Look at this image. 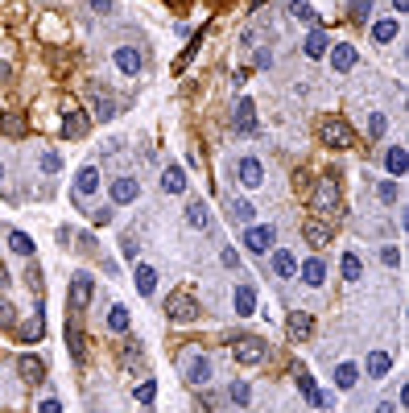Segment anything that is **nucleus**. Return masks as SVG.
I'll list each match as a JSON object with an SVG mask.
<instances>
[{"mask_svg":"<svg viewBox=\"0 0 409 413\" xmlns=\"http://www.w3.org/2000/svg\"><path fill=\"white\" fill-rule=\"evenodd\" d=\"M310 207L318 215H339L343 211V186H339V170H323L318 186H314Z\"/></svg>","mask_w":409,"mask_h":413,"instance_id":"obj_1","label":"nucleus"},{"mask_svg":"<svg viewBox=\"0 0 409 413\" xmlns=\"http://www.w3.org/2000/svg\"><path fill=\"white\" fill-rule=\"evenodd\" d=\"M178 372H182V380H186L191 389H203V385H211V376H215L211 360H207L198 347H182V351H178Z\"/></svg>","mask_w":409,"mask_h":413,"instance_id":"obj_2","label":"nucleus"},{"mask_svg":"<svg viewBox=\"0 0 409 413\" xmlns=\"http://www.w3.org/2000/svg\"><path fill=\"white\" fill-rule=\"evenodd\" d=\"M318 141L327 149H352L356 145V128L343 120V116H323L318 120Z\"/></svg>","mask_w":409,"mask_h":413,"instance_id":"obj_3","label":"nucleus"},{"mask_svg":"<svg viewBox=\"0 0 409 413\" xmlns=\"http://www.w3.org/2000/svg\"><path fill=\"white\" fill-rule=\"evenodd\" d=\"M232 356H236L240 364L257 368V364H265L269 360V343L257 339V335H236V339H232Z\"/></svg>","mask_w":409,"mask_h":413,"instance_id":"obj_4","label":"nucleus"},{"mask_svg":"<svg viewBox=\"0 0 409 413\" xmlns=\"http://www.w3.org/2000/svg\"><path fill=\"white\" fill-rule=\"evenodd\" d=\"M166 318L169 322H194L198 318V298L191 290H174L166 298Z\"/></svg>","mask_w":409,"mask_h":413,"instance_id":"obj_5","label":"nucleus"},{"mask_svg":"<svg viewBox=\"0 0 409 413\" xmlns=\"http://www.w3.org/2000/svg\"><path fill=\"white\" fill-rule=\"evenodd\" d=\"M91 298H96V281H91V273H87V268H79V273L71 277V293H67L71 315H83V310L91 306Z\"/></svg>","mask_w":409,"mask_h":413,"instance_id":"obj_6","label":"nucleus"},{"mask_svg":"<svg viewBox=\"0 0 409 413\" xmlns=\"http://www.w3.org/2000/svg\"><path fill=\"white\" fill-rule=\"evenodd\" d=\"M244 248L252 252V256H269L273 252V240H277V232L269 227V223H244Z\"/></svg>","mask_w":409,"mask_h":413,"instance_id":"obj_7","label":"nucleus"},{"mask_svg":"<svg viewBox=\"0 0 409 413\" xmlns=\"http://www.w3.org/2000/svg\"><path fill=\"white\" fill-rule=\"evenodd\" d=\"M99 182H103V178H99V166H91V162H87L83 170L74 174V182H71V198L79 203V211H83V203H87V198H96Z\"/></svg>","mask_w":409,"mask_h":413,"instance_id":"obj_8","label":"nucleus"},{"mask_svg":"<svg viewBox=\"0 0 409 413\" xmlns=\"http://www.w3.org/2000/svg\"><path fill=\"white\" fill-rule=\"evenodd\" d=\"M21 347H29V343H42L46 339V306L42 302H33V310H29V318L21 322Z\"/></svg>","mask_w":409,"mask_h":413,"instance_id":"obj_9","label":"nucleus"},{"mask_svg":"<svg viewBox=\"0 0 409 413\" xmlns=\"http://www.w3.org/2000/svg\"><path fill=\"white\" fill-rule=\"evenodd\" d=\"M108 195H112V207H128V203H137V195H141V182L133 174H116L112 186H108Z\"/></svg>","mask_w":409,"mask_h":413,"instance_id":"obj_10","label":"nucleus"},{"mask_svg":"<svg viewBox=\"0 0 409 413\" xmlns=\"http://www.w3.org/2000/svg\"><path fill=\"white\" fill-rule=\"evenodd\" d=\"M232 128H236L240 137H252V132L261 128V120H257V99L244 96L240 103H236V112H232Z\"/></svg>","mask_w":409,"mask_h":413,"instance_id":"obj_11","label":"nucleus"},{"mask_svg":"<svg viewBox=\"0 0 409 413\" xmlns=\"http://www.w3.org/2000/svg\"><path fill=\"white\" fill-rule=\"evenodd\" d=\"M236 178H240L244 191H257V186L265 182V166H261V157H252V153L240 157V162H236Z\"/></svg>","mask_w":409,"mask_h":413,"instance_id":"obj_12","label":"nucleus"},{"mask_svg":"<svg viewBox=\"0 0 409 413\" xmlns=\"http://www.w3.org/2000/svg\"><path fill=\"white\" fill-rule=\"evenodd\" d=\"M286 335H289V343H306L314 335V315H306V310H289L286 315Z\"/></svg>","mask_w":409,"mask_h":413,"instance_id":"obj_13","label":"nucleus"},{"mask_svg":"<svg viewBox=\"0 0 409 413\" xmlns=\"http://www.w3.org/2000/svg\"><path fill=\"white\" fill-rule=\"evenodd\" d=\"M17 376H21L25 389H38V385H46V364L38 356H21L17 360Z\"/></svg>","mask_w":409,"mask_h":413,"instance_id":"obj_14","label":"nucleus"},{"mask_svg":"<svg viewBox=\"0 0 409 413\" xmlns=\"http://www.w3.org/2000/svg\"><path fill=\"white\" fill-rule=\"evenodd\" d=\"M87 128H91V116L83 108H62V137L67 141H79Z\"/></svg>","mask_w":409,"mask_h":413,"instance_id":"obj_15","label":"nucleus"},{"mask_svg":"<svg viewBox=\"0 0 409 413\" xmlns=\"http://www.w3.org/2000/svg\"><path fill=\"white\" fill-rule=\"evenodd\" d=\"M91 108H96V112H87V116H91V120H99V124H108V120H116V112H121V103H116V99L108 96V91H103V87H91Z\"/></svg>","mask_w":409,"mask_h":413,"instance_id":"obj_16","label":"nucleus"},{"mask_svg":"<svg viewBox=\"0 0 409 413\" xmlns=\"http://www.w3.org/2000/svg\"><path fill=\"white\" fill-rule=\"evenodd\" d=\"M327 54H331V67H335L339 74H347L352 67H356V62H360L352 42H331V50H327Z\"/></svg>","mask_w":409,"mask_h":413,"instance_id":"obj_17","label":"nucleus"},{"mask_svg":"<svg viewBox=\"0 0 409 413\" xmlns=\"http://www.w3.org/2000/svg\"><path fill=\"white\" fill-rule=\"evenodd\" d=\"M112 62H116V71L121 74H141V50L137 46H116V54H112Z\"/></svg>","mask_w":409,"mask_h":413,"instance_id":"obj_18","label":"nucleus"},{"mask_svg":"<svg viewBox=\"0 0 409 413\" xmlns=\"http://www.w3.org/2000/svg\"><path fill=\"white\" fill-rule=\"evenodd\" d=\"M385 170H388V178H405L409 174V149L405 145H388L385 149Z\"/></svg>","mask_w":409,"mask_h":413,"instance_id":"obj_19","label":"nucleus"},{"mask_svg":"<svg viewBox=\"0 0 409 413\" xmlns=\"http://www.w3.org/2000/svg\"><path fill=\"white\" fill-rule=\"evenodd\" d=\"M298 277H302L310 290H323V281H327V261H323V256H310L306 265H298Z\"/></svg>","mask_w":409,"mask_h":413,"instance_id":"obj_20","label":"nucleus"},{"mask_svg":"<svg viewBox=\"0 0 409 413\" xmlns=\"http://www.w3.org/2000/svg\"><path fill=\"white\" fill-rule=\"evenodd\" d=\"M182 215H186V223H191L194 232H207V227H211V207H207L203 198H191Z\"/></svg>","mask_w":409,"mask_h":413,"instance_id":"obj_21","label":"nucleus"},{"mask_svg":"<svg viewBox=\"0 0 409 413\" xmlns=\"http://www.w3.org/2000/svg\"><path fill=\"white\" fill-rule=\"evenodd\" d=\"M269 265H273L277 277H298V256H293L289 248H273V252H269Z\"/></svg>","mask_w":409,"mask_h":413,"instance_id":"obj_22","label":"nucleus"},{"mask_svg":"<svg viewBox=\"0 0 409 413\" xmlns=\"http://www.w3.org/2000/svg\"><path fill=\"white\" fill-rule=\"evenodd\" d=\"M87 335H83V327H79V318H67V347H71V356H74V364H83L87 360Z\"/></svg>","mask_w":409,"mask_h":413,"instance_id":"obj_23","label":"nucleus"},{"mask_svg":"<svg viewBox=\"0 0 409 413\" xmlns=\"http://www.w3.org/2000/svg\"><path fill=\"white\" fill-rule=\"evenodd\" d=\"M327 50H331V38H327V33H323V29L314 25L310 33H306V42H302V54H306V58H314V62H318V58H323Z\"/></svg>","mask_w":409,"mask_h":413,"instance_id":"obj_24","label":"nucleus"},{"mask_svg":"<svg viewBox=\"0 0 409 413\" xmlns=\"http://www.w3.org/2000/svg\"><path fill=\"white\" fill-rule=\"evenodd\" d=\"M360 372H368L372 380H385L388 372H393V356H388V351H372V356L364 360V368H360Z\"/></svg>","mask_w":409,"mask_h":413,"instance_id":"obj_25","label":"nucleus"},{"mask_svg":"<svg viewBox=\"0 0 409 413\" xmlns=\"http://www.w3.org/2000/svg\"><path fill=\"white\" fill-rule=\"evenodd\" d=\"M232 302H236V315H240V318H252V315H257V290H252L248 281H244V285H236Z\"/></svg>","mask_w":409,"mask_h":413,"instance_id":"obj_26","label":"nucleus"},{"mask_svg":"<svg viewBox=\"0 0 409 413\" xmlns=\"http://www.w3.org/2000/svg\"><path fill=\"white\" fill-rule=\"evenodd\" d=\"M133 281H137V293H141V298H153V293H157V268L137 265L133 268Z\"/></svg>","mask_w":409,"mask_h":413,"instance_id":"obj_27","label":"nucleus"},{"mask_svg":"<svg viewBox=\"0 0 409 413\" xmlns=\"http://www.w3.org/2000/svg\"><path fill=\"white\" fill-rule=\"evenodd\" d=\"M162 191H166V195H182V191H186V170H182V166H166V170H162Z\"/></svg>","mask_w":409,"mask_h":413,"instance_id":"obj_28","label":"nucleus"},{"mask_svg":"<svg viewBox=\"0 0 409 413\" xmlns=\"http://www.w3.org/2000/svg\"><path fill=\"white\" fill-rule=\"evenodd\" d=\"M302 240L310 244V248H327V244H331V227L318 223V219H310V223L302 227Z\"/></svg>","mask_w":409,"mask_h":413,"instance_id":"obj_29","label":"nucleus"},{"mask_svg":"<svg viewBox=\"0 0 409 413\" xmlns=\"http://www.w3.org/2000/svg\"><path fill=\"white\" fill-rule=\"evenodd\" d=\"M128 327H133V315H128L124 302H116V306L108 310V331H112V335H128Z\"/></svg>","mask_w":409,"mask_h":413,"instance_id":"obj_30","label":"nucleus"},{"mask_svg":"<svg viewBox=\"0 0 409 413\" xmlns=\"http://www.w3.org/2000/svg\"><path fill=\"white\" fill-rule=\"evenodd\" d=\"M397 33H401V29H397V21H393V17H385V21H372V42H376V46L397 42Z\"/></svg>","mask_w":409,"mask_h":413,"instance_id":"obj_31","label":"nucleus"},{"mask_svg":"<svg viewBox=\"0 0 409 413\" xmlns=\"http://www.w3.org/2000/svg\"><path fill=\"white\" fill-rule=\"evenodd\" d=\"M356 380H360V364H356V360H343V364L335 368V385L339 389H356Z\"/></svg>","mask_w":409,"mask_h":413,"instance_id":"obj_32","label":"nucleus"},{"mask_svg":"<svg viewBox=\"0 0 409 413\" xmlns=\"http://www.w3.org/2000/svg\"><path fill=\"white\" fill-rule=\"evenodd\" d=\"M289 17H293V21H302V25H318V13H314V4L310 0H289Z\"/></svg>","mask_w":409,"mask_h":413,"instance_id":"obj_33","label":"nucleus"},{"mask_svg":"<svg viewBox=\"0 0 409 413\" xmlns=\"http://www.w3.org/2000/svg\"><path fill=\"white\" fill-rule=\"evenodd\" d=\"M9 252H17L25 261H33V236L29 232H9Z\"/></svg>","mask_w":409,"mask_h":413,"instance_id":"obj_34","label":"nucleus"},{"mask_svg":"<svg viewBox=\"0 0 409 413\" xmlns=\"http://www.w3.org/2000/svg\"><path fill=\"white\" fill-rule=\"evenodd\" d=\"M372 4H376V0H352V4H347V21L364 25L368 17H372Z\"/></svg>","mask_w":409,"mask_h":413,"instance_id":"obj_35","label":"nucleus"},{"mask_svg":"<svg viewBox=\"0 0 409 413\" xmlns=\"http://www.w3.org/2000/svg\"><path fill=\"white\" fill-rule=\"evenodd\" d=\"M17 327V306L9 293H0V331H13Z\"/></svg>","mask_w":409,"mask_h":413,"instance_id":"obj_36","label":"nucleus"},{"mask_svg":"<svg viewBox=\"0 0 409 413\" xmlns=\"http://www.w3.org/2000/svg\"><path fill=\"white\" fill-rule=\"evenodd\" d=\"M293 385H298V392H302L306 401H310V392L318 389V385H314V376L306 372V364H293Z\"/></svg>","mask_w":409,"mask_h":413,"instance_id":"obj_37","label":"nucleus"},{"mask_svg":"<svg viewBox=\"0 0 409 413\" xmlns=\"http://www.w3.org/2000/svg\"><path fill=\"white\" fill-rule=\"evenodd\" d=\"M339 265H343V277H347V281H360V277H364V261L356 256V252H343V261H339Z\"/></svg>","mask_w":409,"mask_h":413,"instance_id":"obj_38","label":"nucleus"},{"mask_svg":"<svg viewBox=\"0 0 409 413\" xmlns=\"http://www.w3.org/2000/svg\"><path fill=\"white\" fill-rule=\"evenodd\" d=\"M385 132H388V116H385V112H372V116H368V137H372V141H381Z\"/></svg>","mask_w":409,"mask_h":413,"instance_id":"obj_39","label":"nucleus"},{"mask_svg":"<svg viewBox=\"0 0 409 413\" xmlns=\"http://www.w3.org/2000/svg\"><path fill=\"white\" fill-rule=\"evenodd\" d=\"M252 215H257V207H252V203H244V198H236V203H232V219L252 223Z\"/></svg>","mask_w":409,"mask_h":413,"instance_id":"obj_40","label":"nucleus"},{"mask_svg":"<svg viewBox=\"0 0 409 413\" xmlns=\"http://www.w3.org/2000/svg\"><path fill=\"white\" fill-rule=\"evenodd\" d=\"M228 397H232V405H248V401H252V389H248L244 380H236V385L228 389Z\"/></svg>","mask_w":409,"mask_h":413,"instance_id":"obj_41","label":"nucleus"},{"mask_svg":"<svg viewBox=\"0 0 409 413\" xmlns=\"http://www.w3.org/2000/svg\"><path fill=\"white\" fill-rule=\"evenodd\" d=\"M42 170H46V174H62V153L46 149V153H42Z\"/></svg>","mask_w":409,"mask_h":413,"instance_id":"obj_42","label":"nucleus"},{"mask_svg":"<svg viewBox=\"0 0 409 413\" xmlns=\"http://www.w3.org/2000/svg\"><path fill=\"white\" fill-rule=\"evenodd\" d=\"M219 261H223V268H232V273H240V252H236L232 244H223V252H219Z\"/></svg>","mask_w":409,"mask_h":413,"instance_id":"obj_43","label":"nucleus"},{"mask_svg":"<svg viewBox=\"0 0 409 413\" xmlns=\"http://www.w3.org/2000/svg\"><path fill=\"white\" fill-rule=\"evenodd\" d=\"M137 401H141V405L157 401V380H141V385H137Z\"/></svg>","mask_w":409,"mask_h":413,"instance_id":"obj_44","label":"nucleus"},{"mask_svg":"<svg viewBox=\"0 0 409 413\" xmlns=\"http://www.w3.org/2000/svg\"><path fill=\"white\" fill-rule=\"evenodd\" d=\"M306 405H310V409H331V405H335V397H331V392H323V389H314Z\"/></svg>","mask_w":409,"mask_h":413,"instance_id":"obj_45","label":"nucleus"},{"mask_svg":"<svg viewBox=\"0 0 409 413\" xmlns=\"http://www.w3.org/2000/svg\"><path fill=\"white\" fill-rule=\"evenodd\" d=\"M376 195H381V203H397V182H393V178H385V182H381V186H376Z\"/></svg>","mask_w":409,"mask_h":413,"instance_id":"obj_46","label":"nucleus"},{"mask_svg":"<svg viewBox=\"0 0 409 413\" xmlns=\"http://www.w3.org/2000/svg\"><path fill=\"white\" fill-rule=\"evenodd\" d=\"M381 261H385L388 268H397V265H401V252H397L393 244H385V248H381Z\"/></svg>","mask_w":409,"mask_h":413,"instance_id":"obj_47","label":"nucleus"},{"mask_svg":"<svg viewBox=\"0 0 409 413\" xmlns=\"http://www.w3.org/2000/svg\"><path fill=\"white\" fill-rule=\"evenodd\" d=\"M38 413H62V401L58 397H42L38 401Z\"/></svg>","mask_w":409,"mask_h":413,"instance_id":"obj_48","label":"nucleus"},{"mask_svg":"<svg viewBox=\"0 0 409 413\" xmlns=\"http://www.w3.org/2000/svg\"><path fill=\"white\" fill-rule=\"evenodd\" d=\"M121 256L124 261H137V240H133V236H124L121 240Z\"/></svg>","mask_w":409,"mask_h":413,"instance_id":"obj_49","label":"nucleus"},{"mask_svg":"<svg viewBox=\"0 0 409 413\" xmlns=\"http://www.w3.org/2000/svg\"><path fill=\"white\" fill-rule=\"evenodd\" d=\"M87 4H91V13H99V17L112 13V0H87Z\"/></svg>","mask_w":409,"mask_h":413,"instance_id":"obj_50","label":"nucleus"},{"mask_svg":"<svg viewBox=\"0 0 409 413\" xmlns=\"http://www.w3.org/2000/svg\"><path fill=\"white\" fill-rule=\"evenodd\" d=\"M257 67H261V71H265V67H273V54H269V50H257Z\"/></svg>","mask_w":409,"mask_h":413,"instance_id":"obj_51","label":"nucleus"},{"mask_svg":"<svg viewBox=\"0 0 409 413\" xmlns=\"http://www.w3.org/2000/svg\"><path fill=\"white\" fill-rule=\"evenodd\" d=\"M96 223H112V207H99V211H96Z\"/></svg>","mask_w":409,"mask_h":413,"instance_id":"obj_52","label":"nucleus"},{"mask_svg":"<svg viewBox=\"0 0 409 413\" xmlns=\"http://www.w3.org/2000/svg\"><path fill=\"white\" fill-rule=\"evenodd\" d=\"M376 413H397V405H388V401H381V405H376Z\"/></svg>","mask_w":409,"mask_h":413,"instance_id":"obj_53","label":"nucleus"},{"mask_svg":"<svg viewBox=\"0 0 409 413\" xmlns=\"http://www.w3.org/2000/svg\"><path fill=\"white\" fill-rule=\"evenodd\" d=\"M393 9H397V13H409V0H393Z\"/></svg>","mask_w":409,"mask_h":413,"instance_id":"obj_54","label":"nucleus"},{"mask_svg":"<svg viewBox=\"0 0 409 413\" xmlns=\"http://www.w3.org/2000/svg\"><path fill=\"white\" fill-rule=\"evenodd\" d=\"M0 182H4V166H0Z\"/></svg>","mask_w":409,"mask_h":413,"instance_id":"obj_55","label":"nucleus"},{"mask_svg":"<svg viewBox=\"0 0 409 413\" xmlns=\"http://www.w3.org/2000/svg\"><path fill=\"white\" fill-rule=\"evenodd\" d=\"M244 413H252V409H244Z\"/></svg>","mask_w":409,"mask_h":413,"instance_id":"obj_56","label":"nucleus"}]
</instances>
